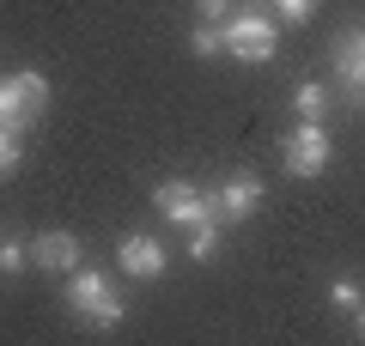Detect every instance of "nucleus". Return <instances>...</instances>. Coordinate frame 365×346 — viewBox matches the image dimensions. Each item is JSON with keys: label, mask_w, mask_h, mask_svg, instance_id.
I'll use <instances>...</instances> for the list:
<instances>
[{"label": "nucleus", "mask_w": 365, "mask_h": 346, "mask_svg": "<svg viewBox=\"0 0 365 346\" xmlns=\"http://www.w3.org/2000/svg\"><path fill=\"white\" fill-rule=\"evenodd\" d=\"M67 304H73L91 328H116V322L128 316V304L110 292V280L98 268H73V273H67Z\"/></svg>", "instance_id": "f257e3e1"}, {"label": "nucleus", "mask_w": 365, "mask_h": 346, "mask_svg": "<svg viewBox=\"0 0 365 346\" xmlns=\"http://www.w3.org/2000/svg\"><path fill=\"white\" fill-rule=\"evenodd\" d=\"M43 103H49V79H43L37 67H19L13 79H0V122H13V128H31Z\"/></svg>", "instance_id": "f03ea898"}, {"label": "nucleus", "mask_w": 365, "mask_h": 346, "mask_svg": "<svg viewBox=\"0 0 365 346\" xmlns=\"http://www.w3.org/2000/svg\"><path fill=\"white\" fill-rule=\"evenodd\" d=\"M329 152H335V140H329L323 122H299V128L280 140V158H287L292 177H323V170H329Z\"/></svg>", "instance_id": "7ed1b4c3"}, {"label": "nucleus", "mask_w": 365, "mask_h": 346, "mask_svg": "<svg viewBox=\"0 0 365 346\" xmlns=\"http://www.w3.org/2000/svg\"><path fill=\"white\" fill-rule=\"evenodd\" d=\"M225 49L237 55V61H268L274 55V19L262 13H225Z\"/></svg>", "instance_id": "20e7f679"}, {"label": "nucleus", "mask_w": 365, "mask_h": 346, "mask_svg": "<svg viewBox=\"0 0 365 346\" xmlns=\"http://www.w3.org/2000/svg\"><path fill=\"white\" fill-rule=\"evenodd\" d=\"M153 201H158V213H165L170 225H189V231H195V225H207V219H220V213H213V194L189 189V182H158V194H153Z\"/></svg>", "instance_id": "39448f33"}, {"label": "nucleus", "mask_w": 365, "mask_h": 346, "mask_svg": "<svg viewBox=\"0 0 365 346\" xmlns=\"http://www.w3.org/2000/svg\"><path fill=\"white\" fill-rule=\"evenodd\" d=\"M256 206H262V177H250V170H237V177H225L220 189H213V213H220L225 225L250 219Z\"/></svg>", "instance_id": "423d86ee"}, {"label": "nucleus", "mask_w": 365, "mask_h": 346, "mask_svg": "<svg viewBox=\"0 0 365 346\" xmlns=\"http://www.w3.org/2000/svg\"><path fill=\"white\" fill-rule=\"evenodd\" d=\"M116 261H122V273H134V280H158L170 256H165V243H158V237H146V231H128V237L116 243Z\"/></svg>", "instance_id": "0eeeda50"}, {"label": "nucleus", "mask_w": 365, "mask_h": 346, "mask_svg": "<svg viewBox=\"0 0 365 346\" xmlns=\"http://www.w3.org/2000/svg\"><path fill=\"white\" fill-rule=\"evenodd\" d=\"M335 79H341V91L365 110V31H347V37L335 43Z\"/></svg>", "instance_id": "6e6552de"}, {"label": "nucleus", "mask_w": 365, "mask_h": 346, "mask_svg": "<svg viewBox=\"0 0 365 346\" xmlns=\"http://www.w3.org/2000/svg\"><path fill=\"white\" fill-rule=\"evenodd\" d=\"M79 261H86V256H79V237H73V231H43V237H37V268L73 273Z\"/></svg>", "instance_id": "1a4fd4ad"}, {"label": "nucleus", "mask_w": 365, "mask_h": 346, "mask_svg": "<svg viewBox=\"0 0 365 346\" xmlns=\"http://www.w3.org/2000/svg\"><path fill=\"white\" fill-rule=\"evenodd\" d=\"M323 110H329V91L317 85V79H304V85L292 91V115H299V122H323Z\"/></svg>", "instance_id": "9d476101"}, {"label": "nucleus", "mask_w": 365, "mask_h": 346, "mask_svg": "<svg viewBox=\"0 0 365 346\" xmlns=\"http://www.w3.org/2000/svg\"><path fill=\"white\" fill-rule=\"evenodd\" d=\"M19 158H25V128H13V122H0V182L19 170Z\"/></svg>", "instance_id": "9b49d317"}, {"label": "nucleus", "mask_w": 365, "mask_h": 346, "mask_svg": "<svg viewBox=\"0 0 365 346\" xmlns=\"http://www.w3.org/2000/svg\"><path fill=\"white\" fill-rule=\"evenodd\" d=\"M189 49H195V55H220V49H225V19H207V25H195Z\"/></svg>", "instance_id": "f8f14e48"}, {"label": "nucleus", "mask_w": 365, "mask_h": 346, "mask_svg": "<svg viewBox=\"0 0 365 346\" xmlns=\"http://www.w3.org/2000/svg\"><path fill=\"white\" fill-rule=\"evenodd\" d=\"M220 225H225V219H207V225L189 231V256H195V261H207L213 249H220Z\"/></svg>", "instance_id": "ddd939ff"}, {"label": "nucleus", "mask_w": 365, "mask_h": 346, "mask_svg": "<svg viewBox=\"0 0 365 346\" xmlns=\"http://www.w3.org/2000/svg\"><path fill=\"white\" fill-rule=\"evenodd\" d=\"M25 261H31V249L19 243V237H6V243H0V280H13V273H25Z\"/></svg>", "instance_id": "4468645a"}, {"label": "nucleus", "mask_w": 365, "mask_h": 346, "mask_svg": "<svg viewBox=\"0 0 365 346\" xmlns=\"http://www.w3.org/2000/svg\"><path fill=\"white\" fill-rule=\"evenodd\" d=\"M329 298H335L341 310H359V298H365V292H359L353 280H329Z\"/></svg>", "instance_id": "2eb2a0df"}, {"label": "nucleus", "mask_w": 365, "mask_h": 346, "mask_svg": "<svg viewBox=\"0 0 365 346\" xmlns=\"http://www.w3.org/2000/svg\"><path fill=\"white\" fill-rule=\"evenodd\" d=\"M274 6H280V19H287V25H304V19L317 13V0H274Z\"/></svg>", "instance_id": "dca6fc26"}, {"label": "nucleus", "mask_w": 365, "mask_h": 346, "mask_svg": "<svg viewBox=\"0 0 365 346\" xmlns=\"http://www.w3.org/2000/svg\"><path fill=\"white\" fill-rule=\"evenodd\" d=\"M195 13L201 19H225V13H232V0H195Z\"/></svg>", "instance_id": "f3484780"}, {"label": "nucleus", "mask_w": 365, "mask_h": 346, "mask_svg": "<svg viewBox=\"0 0 365 346\" xmlns=\"http://www.w3.org/2000/svg\"><path fill=\"white\" fill-rule=\"evenodd\" d=\"M353 322H359V334H365V298H359V310H353Z\"/></svg>", "instance_id": "a211bd4d"}]
</instances>
